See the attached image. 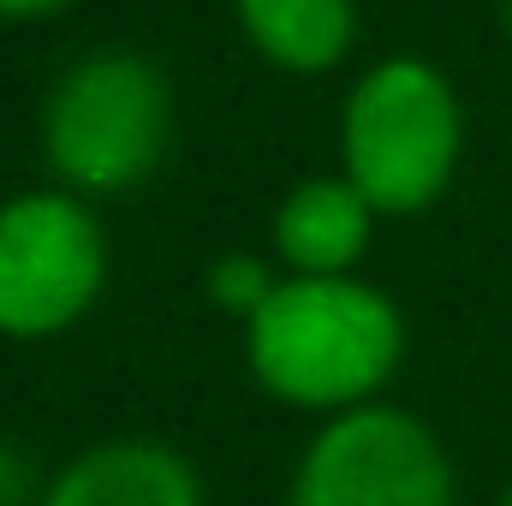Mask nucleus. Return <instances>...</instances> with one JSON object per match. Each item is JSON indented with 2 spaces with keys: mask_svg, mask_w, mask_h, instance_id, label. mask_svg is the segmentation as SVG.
<instances>
[{
  "mask_svg": "<svg viewBox=\"0 0 512 506\" xmlns=\"http://www.w3.org/2000/svg\"><path fill=\"white\" fill-rule=\"evenodd\" d=\"M346 179L382 215L423 209L459 161V96L429 60H382L346 96Z\"/></svg>",
  "mask_w": 512,
  "mask_h": 506,
  "instance_id": "2",
  "label": "nucleus"
},
{
  "mask_svg": "<svg viewBox=\"0 0 512 506\" xmlns=\"http://www.w3.org/2000/svg\"><path fill=\"white\" fill-rule=\"evenodd\" d=\"M54 6H66V0H0V12H12V18H36V12H54Z\"/></svg>",
  "mask_w": 512,
  "mask_h": 506,
  "instance_id": "10",
  "label": "nucleus"
},
{
  "mask_svg": "<svg viewBox=\"0 0 512 506\" xmlns=\"http://www.w3.org/2000/svg\"><path fill=\"white\" fill-rule=\"evenodd\" d=\"M42 506H203V483L161 441H108L72 459Z\"/></svg>",
  "mask_w": 512,
  "mask_h": 506,
  "instance_id": "6",
  "label": "nucleus"
},
{
  "mask_svg": "<svg viewBox=\"0 0 512 506\" xmlns=\"http://www.w3.org/2000/svg\"><path fill=\"white\" fill-rule=\"evenodd\" d=\"M42 143L66 185L126 191L167 149V84L143 54H90L78 60L48 108Z\"/></svg>",
  "mask_w": 512,
  "mask_h": 506,
  "instance_id": "3",
  "label": "nucleus"
},
{
  "mask_svg": "<svg viewBox=\"0 0 512 506\" xmlns=\"http://www.w3.org/2000/svg\"><path fill=\"white\" fill-rule=\"evenodd\" d=\"M507 506H512V489H507Z\"/></svg>",
  "mask_w": 512,
  "mask_h": 506,
  "instance_id": "12",
  "label": "nucleus"
},
{
  "mask_svg": "<svg viewBox=\"0 0 512 506\" xmlns=\"http://www.w3.org/2000/svg\"><path fill=\"white\" fill-rule=\"evenodd\" d=\"M108 274L96 215L66 191L0 203V334L42 340L72 328Z\"/></svg>",
  "mask_w": 512,
  "mask_h": 506,
  "instance_id": "4",
  "label": "nucleus"
},
{
  "mask_svg": "<svg viewBox=\"0 0 512 506\" xmlns=\"http://www.w3.org/2000/svg\"><path fill=\"white\" fill-rule=\"evenodd\" d=\"M501 18H507V30H512V0H507V6H501Z\"/></svg>",
  "mask_w": 512,
  "mask_h": 506,
  "instance_id": "11",
  "label": "nucleus"
},
{
  "mask_svg": "<svg viewBox=\"0 0 512 506\" xmlns=\"http://www.w3.org/2000/svg\"><path fill=\"white\" fill-rule=\"evenodd\" d=\"M209 292H215V304H221V310H233V316H245V322H251L256 310L268 304L274 280H268V268H262L256 256L233 251V256H221V262L209 268Z\"/></svg>",
  "mask_w": 512,
  "mask_h": 506,
  "instance_id": "9",
  "label": "nucleus"
},
{
  "mask_svg": "<svg viewBox=\"0 0 512 506\" xmlns=\"http://www.w3.org/2000/svg\"><path fill=\"white\" fill-rule=\"evenodd\" d=\"M292 506H453V465L411 411L358 405L310 441Z\"/></svg>",
  "mask_w": 512,
  "mask_h": 506,
  "instance_id": "5",
  "label": "nucleus"
},
{
  "mask_svg": "<svg viewBox=\"0 0 512 506\" xmlns=\"http://www.w3.org/2000/svg\"><path fill=\"white\" fill-rule=\"evenodd\" d=\"M405 322L376 286L346 274H292L251 316L256 381L310 411H358L399 364Z\"/></svg>",
  "mask_w": 512,
  "mask_h": 506,
  "instance_id": "1",
  "label": "nucleus"
},
{
  "mask_svg": "<svg viewBox=\"0 0 512 506\" xmlns=\"http://www.w3.org/2000/svg\"><path fill=\"white\" fill-rule=\"evenodd\" d=\"M370 197L352 179H304L280 215H274V245L298 274H346L370 245Z\"/></svg>",
  "mask_w": 512,
  "mask_h": 506,
  "instance_id": "7",
  "label": "nucleus"
},
{
  "mask_svg": "<svg viewBox=\"0 0 512 506\" xmlns=\"http://www.w3.org/2000/svg\"><path fill=\"white\" fill-rule=\"evenodd\" d=\"M251 42L292 72H322L352 42V0H239Z\"/></svg>",
  "mask_w": 512,
  "mask_h": 506,
  "instance_id": "8",
  "label": "nucleus"
}]
</instances>
